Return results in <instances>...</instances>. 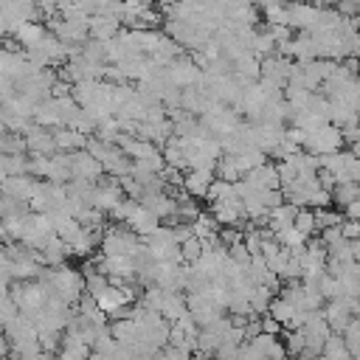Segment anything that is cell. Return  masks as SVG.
Here are the masks:
<instances>
[{
  "instance_id": "52a82bcc",
  "label": "cell",
  "mask_w": 360,
  "mask_h": 360,
  "mask_svg": "<svg viewBox=\"0 0 360 360\" xmlns=\"http://www.w3.org/2000/svg\"><path fill=\"white\" fill-rule=\"evenodd\" d=\"M211 183H214V169H188L186 177H183V191L205 200Z\"/></svg>"
},
{
  "instance_id": "8fae6325",
  "label": "cell",
  "mask_w": 360,
  "mask_h": 360,
  "mask_svg": "<svg viewBox=\"0 0 360 360\" xmlns=\"http://www.w3.org/2000/svg\"><path fill=\"white\" fill-rule=\"evenodd\" d=\"M121 20L118 17H107V14H93L90 17V37L96 39H112L118 34Z\"/></svg>"
},
{
  "instance_id": "4dcf8cb0",
  "label": "cell",
  "mask_w": 360,
  "mask_h": 360,
  "mask_svg": "<svg viewBox=\"0 0 360 360\" xmlns=\"http://www.w3.org/2000/svg\"><path fill=\"white\" fill-rule=\"evenodd\" d=\"M343 217H349V219H360V197H354V200L343 208Z\"/></svg>"
},
{
  "instance_id": "7c38bea8",
  "label": "cell",
  "mask_w": 360,
  "mask_h": 360,
  "mask_svg": "<svg viewBox=\"0 0 360 360\" xmlns=\"http://www.w3.org/2000/svg\"><path fill=\"white\" fill-rule=\"evenodd\" d=\"M160 222H163V219H160L158 214H152V211H146V208L141 205L138 214L129 219V228H132L138 236H149V233H155V231L160 228Z\"/></svg>"
},
{
  "instance_id": "f1b7e54d",
  "label": "cell",
  "mask_w": 360,
  "mask_h": 360,
  "mask_svg": "<svg viewBox=\"0 0 360 360\" xmlns=\"http://www.w3.org/2000/svg\"><path fill=\"white\" fill-rule=\"evenodd\" d=\"M343 236H346V239H360V219L343 217Z\"/></svg>"
},
{
  "instance_id": "d4e9b609",
  "label": "cell",
  "mask_w": 360,
  "mask_h": 360,
  "mask_svg": "<svg viewBox=\"0 0 360 360\" xmlns=\"http://www.w3.org/2000/svg\"><path fill=\"white\" fill-rule=\"evenodd\" d=\"M295 228H298L301 233L312 236V233L318 231V219H315V211H312V208H298V214H295Z\"/></svg>"
},
{
  "instance_id": "9c48e42d",
  "label": "cell",
  "mask_w": 360,
  "mask_h": 360,
  "mask_svg": "<svg viewBox=\"0 0 360 360\" xmlns=\"http://www.w3.org/2000/svg\"><path fill=\"white\" fill-rule=\"evenodd\" d=\"M53 135H56V146L62 152H76V149H84L87 146V135L79 132L76 127H53Z\"/></svg>"
},
{
  "instance_id": "4316f807",
  "label": "cell",
  "mask_w": 360,
  "mask_h": 360,
  "mask_svg": "<svg viewBox=\"0 0 360 360\" xmlns=\"http://www.w3.org/2000/svg\"><path fill=\"white\" fill-rule=\"evenodd\" d=\"M315 219H318V231H323V228H329V225H340V222H343V217H340L338 211H329V205H326V208H315Z\"/></svg>"
},
{
  "instance_id": "5bb4252c",
  "label": "cell",
  "mask_w": 360,
  "mask_h": 360,
  "mask_svg": "<svg viewBox=\"0 0 360 360\" xmlns=\"http://www.w3.org/2000/svg\"><path fill=\"white\" fill-rule=\"evenodd\" d=\"M0 169H3V174H25L28 172V152H3Z\"/></svg>"
},
{
  "instance_id": "ac0fdd59",
  "label": "cell",
  "mask_w": 360,
  "mask_h": 360,
  "mask_svg": "<svg viewBox=\"0 0 360 360\" xmlns=\"http://www.w3.org/2000/svg\"><path fill=\"white\" fill-rule=\"evenodd\" d=\"M276 39L270 37V31L264 28V31H256V37H253V42H250V53H256L259 59H264V56H270V53H276Z\"/></svg>"
},
{
  "instance_id": "9a60e30c",
  "label": "cell",
  "mask_w": 360,
  "mask_h": 360,
  "mask_svg": "<svg viewBox=\"0 0 360 360\" xmlns=\"http://www.w3.org/2000/svg\"><path fill=\"white\" fill-rule=\"evenodd\" d=\"M354 197H360V183H354V180H340V183L332 188V200H335L338 208H346Z\"/></svg>"
},
{
  "instance_id": "83f0119b",
  "label": "cell",
  "mask_w": 360,
  "mask_h": 360,
  "mask_svg": "<svg viewBox=\"0 0 360 360\" xmlns=\"http://www.w3.org/2000/svg\"><path fill=\"white\" fill-rule=\"evenodd\" d=\"M335 8H338L343 17H360V0H340Z\"/></svg>"
},
{
  "instance_id": "7a4b0ae2",
  "label": "cell",
  "mask_w": 360,
  "mask_h": 360,
  "mask_svg": "<svg viewBox=\"0 0 360 360\" xmlns=\"http://www.w3.org/2000/svg\"><path fill=\"white\" fill-rule=\"evenodd\" d=\"M104 174H107V169H104V163L96 155H90L87 149H76L73 152V177L98 183Z\"/></svg>"
},
{
  "instance_id": "836d02e7",
  "label": "cell",
  "mask_w": 360,
  "mask_h": 360,
  "mask_svg": "<svg viewBox=\"0 0 360 360\" xmlns=\"http://www.w3.org/2000/svg\"><path fill=\"white\" fill-rule=\"evenodd\" d=\"M352 152H354V155L360 158V141H354V143H352Z\"/></svg>"
},
{
  "instance_id": "4fadbf2b",
  "label": "cell",
  "mask_w": 360,
  "mask_h": 360,
  "mask_svg": "<svg viewBox=\"0 0 360 360\" xmlns=\"http://www.w3.org/2000/svg\"><path fill=\"white\" fill-rule=\"evenodd\" d=\"M45 31H48V28H45L42 22L31 20V22H22V25L17 28V34H14V37H17V42H20L22 48H31L34 42H39V39L45 37Z\"/></svg>"
},
{
  "instance_id": "d6986e66",
  "label": "cell",
  "mask_w": 360,
  "mask_h": 360,
  "mask_svg": "<svg viewBox=\"0 0 360 360\" xmlns=\"http://www.w3.org/2000/svg\"><path fill=\"white\" fill-rule=\"evenodd\" d=\"M138 208H141V200H138V197H124V200H121V202L112 208V214H110V217H112L115 222L129 225V219L138 214Z\"/></svg>"
},
{
  "instance_id": "6da1fadb",
  "label": "cell",
  "mask_w": 360,
  "mask_h": 360,
  "mask_svg": "<svg viewBox=\"0 0 360 360\" xmlns=\"http://www.w3.org/2000/svg\"><path fill=\"white\" fill-rule=\"evenodd\" d=\"M343 143V129L332 121L321 124L318 129H307V141H304V149L307 152H315V155H326V152H335L340 149Z\"/></svg>"
},
{
  "instance_id": "5b68a950",
  "label": "cell",
  "mask_w": 360,
  "mask_h": 360,
  "mask_svg": "<svg viewBox=\"0 0 360 360\" xmlns=\"http://www.w3.org/2000/svg\"><path fill=\"white\" fill-rule=\"evenodd\" d=\"M323 315L332 326V332H346L349 321L354 318L352 315V307H349V295H340V298H329V304L323 307Z\"/></svg>"
},
{
  "instance_id": "ffe728a7",
  "label": "cell",
  "mask_w": 360,
  "mask_h": 360,
  "mask_svg": "<svg viewBox=\"0 0 360 360\" xmlns=\"http://www.w3.org/2000/svg\"><path fill=\"white\" fill-rule=\"evenodd\" d=\"M28 211H31V202H28V200L3 194V200H0V214H3V217H22V214H28Z\"/></svg>"
},
{
  "instance_id": "ba28073f",
  "label": "cell",
  "mask_w": 360,
  "mask_h": 360,
  "mask_svg": "<svg viewBox=\"0 0 360 360\" xmlns=\"http://www.w3.org/2000/svg\"><path fill=\"white\" fill-rule=\"evenodd\" d=\"M34 186H37V177L31 172H25V174H3V194L20 197V200H31Z\"/></svg>"
},
{
  "instance_id": "f546056e",
  "label": "cell",
  "mask_w": 360,
  "mask_h": 360,
  "mask_svg": "<svg viewBox=\"0 0 360 360\" xmlns=\"http://www.w3.org/2000/svg\"><path fill=\"white\" fill-rule=\"evenodd\" d=\"M281 326H284V323H281L278 318H273L270 312H267V315H262V329H264V332H270V335H278V332H281Z\"/></svg>"
},
{
  "instance_id": "8992f818",
  "label": "cell",
  "mask_w": 360,
  "mask_h": 360,
  "mask_svg": "<svg viewBox=\"0 0 360 360\" xmlns=\"http://www.w3.org/2000/svg\"><path fill=\"white\" fill-rule=\"evenodd\" d=\"M245 180L256 188H281V177H278V163H262L250 172H245Z\"/></svg>"
},
{
  "instance_id": "603a6c76",
  "label": "cell",
  "mask_w": 360,
  "mask_h": 360,
  "mask_svg": "<svg viewBox=\"0 0 360 360\" xmlns=\"http://www.w3.org/2000/svg\"><path fill=\"white\" fill-rule=\"evenodd\" d=\"M0 149H3V152H28L25 135H22V132H14V129H3Z\"/></svg>"
},
{
  "instance_id": "30bf717a",
  "label": "cell",
  "mask_w": 360,
  "mask_h": 360,
  "mask_svg": "<svg viewBox=\"0 0 360 360\" xmlns=\"http://www.w3.org/2000/svg\"><path fill=\"white\" fill-rule=\"evenodd\" d=\"M295 214H298V205H292V202H281V205H276L273 211H270V217H267V225H270V231L276 233V231H284V228H290V225H295Z\"/></svg>"
},
{
  "instance_id": "2e32d148",
  "label": "cell",
  "mask_w": 360,
  "mask_h": 360,
  "mask_svg": "<svg viewBox=\"0 0 360 360\" xmlns=\"http://www.w3.org/2000/svg\"><path fill=\"white\" fill-rule=\"evenodd\" d=\"M323 357H332V360H343V357H352L349 346H346V338L343 332H332L323 343Z\"/></svg>"
},
{
  "instance_id": "44dd1931",
  "label": "cell",
  "mask_w": 360,
  "mask_h": 360,
  "mask_svg": "<svg viewBox=\"0 0 360 360\" xmlns=\"http://www.w3.org/2000/svg\"><path fill=\"white\" fill-rule=\"evenodd\" d=\"M219 219L211 214V211H202L197 219H194V233L200 236V239H205V236H214V233H219Z\"/></svg>"
},
{
  "instance_id": "d6a6232c",
  "label": "cell",
  "mask_w": 360,
  "mask_h": 360,
  "mask_svg": "<svg viewBox=\"0 0 360 360\" xmlns=\"http://www.w3.org/2000/svg\"><path fill=\"white\" fill-rule=\"evenodd\" d=\"M315 3H318V6H338L340 0H315Z\"/></svg>"
},
{
  "instance_id": "277c9868",
  "label": "cell",
  "mask_w": 360,
  "mask_h": 360,
  "mask_svg": "<svg viewBox=\"0 0 360 360\" xmlns=\"http://www.w3.org/2000/svg\"><path fill=\"white\" fill-rule=\"evenodd\" d=\"M25 143H28V152H42V155L59 152L53 127H42V124H37V121L25 129Z\"/></svg>"
},
{
  "instance_id": "484cf974",
  "label": "cell",
  "mask_w": 360,
  "mask_h": 360,
  "mask_svg": "<svg viewBox=\"0 0 360 360\" xmlns=\"http://www.w3.org/2000/svg\"><path fill=\"white\" fill-rule=\"evenodd\" d=\"M284 346H287L290 354H301L304 346H307V332H304V329H290V332L284 335Z\"/></svg>"
},
{
  "instance_id": "cb8c5ba5",
  "label": "cell",
  "mask_w": 360,
  "mask_h": 360,
  "mask_svg": "<svg viewBox=\"0 0 360 360\" xmlns=\"http://www.w3.org/2000/svg\"><path fill=\"white\" fill-rule=\"evenodd\" d=\"M180 250H183V262H186V264H191V262H197V259L205 253V242L194 233V236H188V239L180 245Z\"/></svg>"
},
{
  "instance_id": "3957f363",
  "label": "cell",
  "mask_w": 360,
  "mask_h": 360,
  "mask_svg": "<svg viewBox=\"0 0 360 360\" xmlns=\"http://www.w3.org/2000/svg\"><path fill=\"white\" fill-rule=\"evenodd\" d=\"M141 205L146 211L158 214L160 219H169V217L177 214V197L172 191H166V188H160V191H143L141 194Z\"/></svg>"
},
{
  "instance_id": "7402d4cb",
  "label": "cell",
  "mask_w": 360,
  "mask_h": 360,
  "mask_svg": "<svg viewBox=\"0 0 360 360\" xmlns=\"http://www.w3.org/2000/svg\"><path fill=\"white\" fill-rule=\"evenodd\" d=\"M267 312H270L273 318H278V321L287 326V323L292 321V315L298 312V307H295V304H290L287 298H281V295H278V298H273V304H270V309H267Z\"/></svg>"
},
{
  "instance_id": "1f68e13d",
  "label": "cell",
  "mask_w": 360,
  "mask_h": 360,
  "mask_svg": "<svg viewBox=\"0 0 360 360\" xmlns=\"http://www.w3.org/2000/svg\"><path fill=\"white\" fill-rule=\"evenodd\" d=\"M352 56H360V31L352 37Z\"/></svg>"
},
{
  "instance_id": "e0dca14e",
  "label": "cell",
  "mask_w": 360,
  "mask_h": 360,
  "mask_svg": "<svg viewBox=\"0 0 360 360\" xmlns=\"http://www.w3.org/2000/svg\"><path fill=\"white\" fill-rule=\"evenodd\" d=\"M273 287H267V284H256L253 287V292H250V309L259 315V312H267L270 309V304H273Z\"/></svg>"
}]
</instances>
